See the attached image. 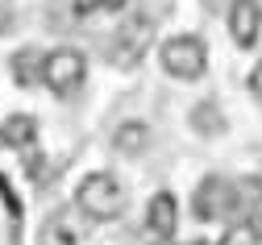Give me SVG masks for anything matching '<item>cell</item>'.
Masks as SVG:
<instances>
[{"label":"cell","instance_id":"cell-1","mask_svg":"<svg viewBox=\"0 0 262 245\" xmlns=\"http://www.w3.org/2000/svg\"><path fill=\"white\" fill-rule=\"evenodd\" d=\"M75 204H79V212L92 216V220H117L121 208H125V191H121V183L113 179L108 170H96V174H88V179L79 183Z\"/></svg>","mask_w":262,"mask_h":245},{"label":"cell","instance_id":"cell-8","mask_svg":"<svg viewBox=\"0 0 262 245\" xmlns=\"http://www.w3.org/2000/svg\"><path fill=\"white\" fill-rule=\"evenodd\" d=\"M34 137H38V121L25 117V113H17V117H9L5 125H0V142H5L9 150H29Z\"/></svg>","mask_w":262,"mask_h":245},{"label":"cell","instance_id":"cell-6","mask_svg":"<svg viewBox=\"0 0 262 245\" xmlns=\"http://www.w3.org/2000/svg\"><path fill=\"white\" fill-rule=\"evenodd\" d=\"M229 33H233V42L242 50H250L258 42V33H262V9H258V0H233V5H229Z\"/></svg>","mask_w":262,"mask_h":245},{"label":"cell","instance_id":"cell-9","mask_svg":"<svg viewBox=\"0 0 262 245\" xmlns=\"http://www.w3.org/2000/svg\"><path fill=\"white\" fill-rule=\"evenodd\" d=\"M262 208V174H246L233 183V216H254Z\"/></svg>","mask_w":262,"mask_h":245},{"label":"cell","instance_id":"cell-12","mask_svg":"<svg viewBox=\"0 0 262 245\" xmlns=\"http://www.w3.org/2000/svg\"><path fill=\"white\" fill-rule=\"evenodd\" d=\"M191 129H200V133H221L225 129V121H221V113H216V104H195L191 108Z\"/></svg>","mask_w":262,"mask_h":245},{"label":"cell","instance_id":"cell-4","mask_svg":"<svg viewBox=\"0 0 262 245\" xmlns=\"http://www.w3.org/2000/svg\"><path fill=\"white\" fill-rule=\"evenodd\" d=\"M83 75H88V62H83V54L79 50H50L46 58H42V83L54 92V96H75L79 92V83H83Z\"/></svg>","mask_w":262,"mask_h":245},{"label":"cell","instance_id":"cell-15","mask_svg":"<svg viewBox=\"0 0 262 245\" xmlns=\"http://www.w3.org/2000/svg\"><path fill=\"white\" fill-rule=\"evenodd\" d=\"M0 195H5V204H9V212H13V220L21 216V204H17V195H13V187L5 183V174H0Z\"/></svg>","mask_w":262,"mask_h":245},{"label":"cell","instance_id":"cell-20","mask_svg":"<svg viewBox=\"0 0 262 245\" xmlns=\"http://www.w3.org/2000/svg\"><path fill=\"white\" fill-rule=\"evenodd\" d=\"M195 245H208V241H195Z\"/></svg>","mask_w":262,"mask_h":245},{"label":"cell","instance_id":"cell-7","mask_svg":"<svg viewBox=\"0 0 262 245\" xmlns=\"http://www.w3.org/2000/svg\"><path fill=\"white\" fill-rule=\"evenodd\" d=\"M175 225H179L175 195H171V191L150 195V204H146V233H150L154 241H171V237H175Z\"/></svg>","mask_w":262,"mask_h":245},{"label":"cell","instance_id":"cell-18","mask_svg":"<svg viewBox=\"0 0 262 245\" xmlns=\"http://www.w3.org/2000/svg\"><path fill=\"white\" fill-rule=\"evenodd\" d=\"M129 5V0H100V9H108V13H121Z\"/></svg>","mask_w":262,"mask_h":245},{"label":"cell","instance_id":"cell-2","mask_svg":"<svg viewBox=\"0 0 262 245\" xmlns=\"http://www.w3.org/2000/svg\"><path fill=\"white\" fill-rule=\"evenodd\" d=\"M158 58L167 66V75L175 79H200L204 66H208V46L204 38H195V33H175L158 46Z\"/></svg>","mask_w":262,"mask_h":245},{"label":"cell","instance_id":"cell-5","mask_svg":"<svg viewBox=\"0 0 262 245\" xmlns=\"http://www.w3.org/2000/svg\"><path fill=\"white\" fill-rule=\"evenodd\" d=\"M191 212L195 220H221V216H233V183L221 179V174H208L200 179V187L191 191Z\"/></svg>","mask_w":262,"mask_h":245},{"label":"cell","instance_id":"cell-13","mask_svg":"<svg viewBox=\"0 0 262 245\" xmlns=\"http://www.w3.org/2000/svg\"><path fill=\"white\" fill-rule=\"evenodd\" d=\"M221 245H262V237H258V229H254L250 220H242V225H233V229L225 233Z\"/></svg>","mask_w":262,"mask_h":245},{"label":"cell","instance_id":"cell-10","mask_svg":"<svg viewBox=\"0 0 262 245\" xmlns=\"http://www.w3.org/2000/svg\"><path fill=\"white\" fill-rule=\"evenodd\" d=\"M42 50H34V46H25V50H17L13 54V79L21 83V87H34V83H42Z\"/></svg>","mask_w":262,"mask_h":245},{"label":"cell","instance_id":"cell-3","mask_svg":"<svg viewBox=\"0 0 262 245\" xmlns=\"http://www.w3.org/2000/svg\"><path fill=\"white\" fill-rule=\"evenodd\" d=\"M154 46V13H134L113 38V62L117 66H138L146 50Z\"/></svg>","mask_w":262,"mask_h":245},{"label":"cell","instance_id":"cell-19","mask_svg":"<svg viewBox=\"0 0 262 245\" xmlns=\"http://www.w3.org/2000/svg\"><path fill=\"white\" fill-rule=\"evenodd\" d=\"M254 229H258V237H262V208H258V212H254V220H250Z\"/></svg>","mask_w":262,"mask_h":245},{"label":"cell","instance_id":"cell-14","mask_svg":"<svg viewBox=\"0 0 262 245\" xmlns=\"http://www.w3.org/2000/svg\"><path fill=\"white\" fill-rule=\"evenodd\" d=\"M42 245H75V237H71V229L62 225V216H54L46 229H42Z\"/></svg>","mask_w":262,"mask_h":245},{"label":"cell","instance_id":"cell-16","mask_svg":"<svg viewBox=\"0 0 262 245\" xmlns=\"http://www.w3.org/2000/svg\"><path fill=\"white\" fill-rule=\"evenodd\" d=\"M250 92H254V100L262 104V62L254 66V71H250Z\"/></svg>","mask_w":262,"mask_h":245},{"label":"cell","instance_id":"cell-11","mask_svg":"<svg viewBox=\"0 0 262 245\" xmlns=\"http://www.w3.org/2000/svg\"><path fill=\"white\" fill-rule=\"evenodd\" d=\"M113 146H117L121 154H142V150L150 146V129H146L142 121H125V125L117 129V137H113Z\"/></svg>","mask_w":262,"mask_h":245},{"label":"cell","instance_id":"cell-17","mask_svg":"<svg viewBox=\"0 0 262 245\" xmlns=\"http://www.w3.org/2000/svg\"><path fill=\"white\" fill-rule=\"evenodd\" d=\"M92 9H100V0H75V17H88Z\"/></svg>","mask_w":262,"mask_h":245}]
</instances>
